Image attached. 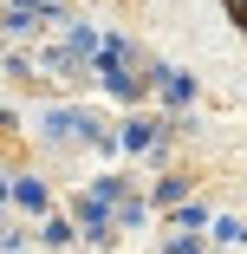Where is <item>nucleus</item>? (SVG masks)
<instances>
[{"label":"nucleus","instance_id":"nucleus-1","mask_svg":"<svg viewBox=\"0 0 247 254\" xmlns=\"http://www.w3.org/2000/svg\"><path fill=\"white\" fill-rule=\"evenodd\" d=\"M221 7H228V20H234V33L247 39V0H221Z\"/></svg>","mask_w":247,"mask_h":254}]
</instances>
